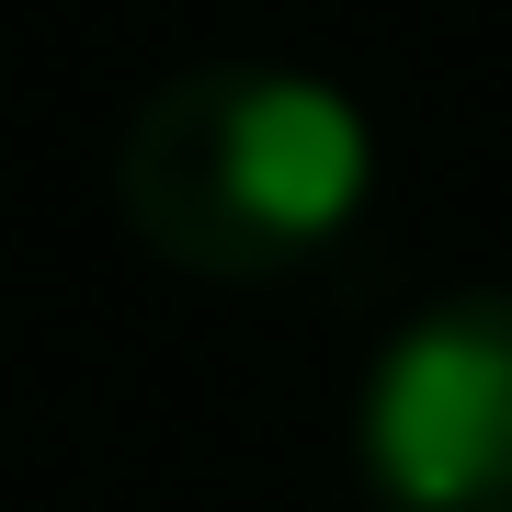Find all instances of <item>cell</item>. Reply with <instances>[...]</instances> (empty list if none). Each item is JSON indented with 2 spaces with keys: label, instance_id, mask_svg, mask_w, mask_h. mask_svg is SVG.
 I'll return each mask as SVG.
<instances>
[{
  "label": "cell",
  "instance_id": "6da1fadb",
  "mask_svg": "<svg viewBox=\"0 0 512 512\" xmlns=\"http://www.w3.org/2000/svg\"><path fill=\"white\" fill-rule=\"evenodd\" d=\"M114 194H126V228L183 274H285L365 217L376 126L308 69L205 57L137 103Z\"/></svg>",
  "mask_w": 512,
  "mask_h": 512
},
{
  "label": "cell",
  "instance_id": "7a4b0ae2",
  "mask_svg": "<svg viewBox=\"0 0 512 512\" xmlns=\"http://www.w3.org/2000/svg\"><path fill=\"white\" fill-rule=\"evenodd\" d=\"M353 456L387 512H512V285L433 296L387 330L353 399Z\"/></svg>",
  "mask_w": 512,
  "mask_h": 512
}]
</instances>
